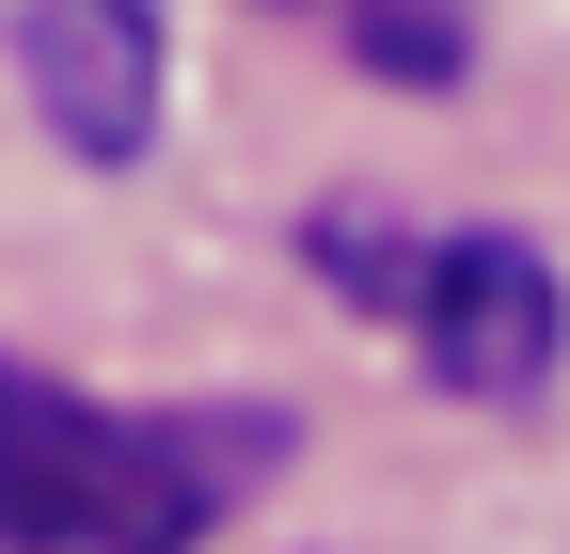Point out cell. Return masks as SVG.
I'll return each mask as SVG.
<instances>
[{
	"label": "cell",
	"instance_id": "6da1fadb",
	"mask_svg": "<svg viewBox=\"0 0 570 554\" xmlns=\"http://www.w3.org/2000/svg\"><path fill=\"white\" fill-rule=\"evenodd\" d=\"M269 459H285V412L254 396L111 412L0 349V554H206L269 492Z\"/></svg>",
	"mask_w": 570,
	"mask_h": 554
},
{
	"label": "cell",
	"instance_id": "7a4b0ae2",
	"mask_svg": "<svg viewBox=\"0 0 570 554\" xmlns=\"http://www.w3.org/2000/svg\"><path fill=\"white\" fill-rule=\"evenodd\" d=\"M317 269H333L365 317H396L412 365L444 380V396H491V412L539 396L554 349H570L554 254L508 238V222H412V206H381V190H333V206H317Z\"/></svg>",
	"mask_w": 570,
	"mask_h": 554
},
{
	"label": "cell",
	"instance_id": "3957f363",
	"mask_svg": "<svg viewBox=\"0 0 570 554\" xmlns=\"http://www.w3.org/2000/svg\"><path fill=\"white\" fill-rule=\"evenodd\" d=\"M0 63H17V96L48 111L63 159L111 175V159L159 144V96H175L159 0H0Z\"/></svg>",
	"mask_w": 570,
	"mask_h": 554
}]
</instances>
